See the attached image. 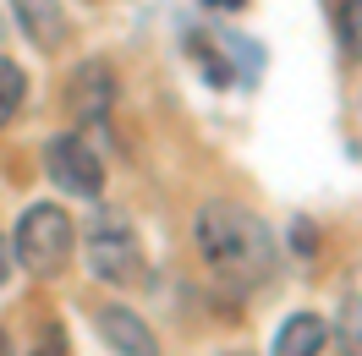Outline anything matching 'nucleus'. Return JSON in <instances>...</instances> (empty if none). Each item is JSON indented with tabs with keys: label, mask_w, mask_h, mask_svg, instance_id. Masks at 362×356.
<instances>
[{
	"label": "nucleus",
	"mask_w": 362,
	"mask_h": 356,
	"mask_svg": "<svg viewBox=\"0 0 362 356\" xmlns=\"http://www.w3.org/2000/svg\"><path fill=\"white\" fill-rule=\"evenodd\" d=\"M192 230H198L204 263L214 268L230 290L247 296V290H258V285L274 280V236L247 203H226V198L204 203Z\"/></svg>",
	"instance_id": "obj_1"
},
{
	"label": "nucleus",
	"mask_w": 362,
	"mask_h": 356,
	"mask_svg": "<svg viewBox=\"0 0 362 356\" xmlns=\"http://www.w3.org/2000/svg\"><path fill=\"white\" fill-rule=\"evenodd\" d=\"M93 324L105 334V345L115 356H159V340L154 329L137 318V307H121V302H105V307L93 312Z\"/></svg>",
	"instance_id": "obj_6"
},
{
	"label": "nucleus",
	"mask_w": 362,
	"mask_h": 356,
	"mask_svg": "<svg viewBox=\"0 0 362 356\" xmlns=\"http://www.w3.org/2000/svg\"><path fill=\"white\" fill-rule=\"evenodd\" d=\"M6 268H11V252H6V242H0V285H6Z\"/></svg>",
	"instance_id": "obj_15"
},
{
	"label": "nucleus",
	"mask_w": 362,
	"mask_h": 356,
	"mask_svg": "<svg viewBox=\"0 0 362 356\" xmlns=\"http://www.w3.org/2000/svg\"><path fill=\"white\" fill-rule=\"evenodd\" d=\"M23 99H28V77H23V66L0 55V126H11V121H17Z\"/></svg>",
	"instance_id": "obj_9"
},
{
	"label": "nucleus",
	"mask_w": 362,
	"mask_h": 356,
	"mask_svg": "<svg viewBox=\"0 0 362 356\" xmlns=\"http://www.w3.org/2000/svg\"><path fill=\"white\" fill-rule=\"evenodd\" d=\"M324 340H329L324 318H313V312H291V318L274 329L269 356H318V351H324Z\"/></svg>",
	"instance_id": "obj_8"
},
{
	"label": "nucleus",
	"mask_w": 362,
	"mask_h": 356,
	"mask_svg": "<svg viewBox=\"0 0 362 356\" xmlns=\"http://www.w3.org/2000/svg\"><path fill=\"white\" fill-rule=\"evenodd\" d=\"M88 274L105 285H132L143 274V247L121 208H99L88 220Z\"/></svg>",
	"instance_id": "obj_3"
},
{
	"label": "nucleus",
	"mask_w": 362,
	"mask_h": 356,
	"mask_svg": "<svg viewBox=\"0 0 362 356\" xmlns=\"http://www.w3.org/2000/svg\"><path fill=\"white\" fill-rule=\"evenodd\" d=\"M335 340H340V351H346V356H362V296H351V302L340 307Z\"/></svg>",
	"instance_id": "obj_10"
},
{
	"label": "nucleus",
	"mask_w": 362,
	"mask_h": 356,
	"mask_svg": "<svg viewBox=\"0 0 362 356\" xmlns=\"http://www.w3.org/2000/svg\"><path fill=\"white\" fill-rule=\"evenodd\" d=\"M318 247V236L308 230V220H296V252H313Z\"/></svg>",
	"instance_id": "obj_13"
},
{
	"label": "nucleus",
	"mask_w": 362,
	"mask_h": 356,
	"mask_svg": "<svg viewBox=\"0 0 362 356\" xmlns=\"http://www.w3.org/2000/svg\"><path fill=\"white\" fill-rule=\"evenodd\" d=\"M209 11H242V6H247V0H204Z\"/></svg>",
	"instance_id": "obj_14"
},
{
	"label": "nucleus",
	"mask_w": 362,
	"mask_h": 356,
	"mask_svg": "<svg viewBox=\"0 0 362 356\" xmlns=\"http://www.w3.org/2000/svg\"><path fill=\"white\" fill-rule=\"evenodd\" d=\"M45 170H49V181H55L61 192H71V198H99V192H105V165H99V154H93V143L83 132L49 137Z\"/></svg>",
	"instance_id": "obj_4"
},
{
	"label": "nucleus",
	"mask_w": 362,
	"mask_h": 356,
	"mask_svg": "<svg viewBox=\"0 0 362 356\" xmlns=\"http://www.w3.org/2000/svg\"><path fill=\"white\" fill-rule=\"evenodd\" d=\"M71 247H77L71 214L61 208V203H33L23 220H17L11 258H17V263L33 274V280H55V274L71 263Z\"/></svg>",
	"instance_id": "obj_2"
},
{
	"label": "nucleus",
	"mask_w": 362,
	"mask_h": 356,
	"mask_svg": "<svg viewBox=\"0 0 362 356\" xmlns=\"http://www.w3.org/2000/svg\"><path fill=\"white\" fill-rule=\"evenodd\" d=\"M0 356H11V340H6V329H0Z\"/></svg>",
	"instance_id": "obj_16"
},
{
	"label": "nucleus",
	"mask_w": 362,
	"mask_h": 356,
	"mask_svg": "<svg viewBox=\"0 0 362 356\" xmlns=\"http://www.w3.org/2000/svg\"><path fill=\"white\" fill-rule=\"evenodd\" d=\"M28 356H71V351H66V340H61V329H49V334H45V340H39V345H33Z\"/></svg>",
	"instance_id": "obj_12"
},
{
	"label": "nucleus",
	"mask_w": 362,
	"mask_h": 356,
	"mask_svg": "<svg viewBox=\"0 0 362 356\" xmlns=\"http://www.w3.org/2000/svg\"><path fill=\"white\" fill-rule=\"evenodd\" d=\"M11 11H17V23H23V33L33 39V44L45 49H61L71 39V17L61 0H11Z\"/></svg>",
	"instance_id": "obj_7"
},
{
	"label": "nucleus",
	"mask_w": 362,
	"mask_h": 356,
	"mask_svg": "<svg viewBox=\"0 0 362 356\" xmlns=\"http://www.w3.org/2000/svg\"><path fill=\"white\" fill-rule=\"evenodd\" d=\"M66 105H71V115H77L83 126H99V121L110 115V105H115V71L105 66V61H83V66L71 71V83H66Z\"/></svg>",
	"instance_id": "obj_5"
},
{
	"label": "nucleus",
	"mask_w": 362,
	"mask_h": 356,
	"mask_svg": "<svg viewBox=\"0 0 362 356\" xmlns=\"http://www.w3.org/2000/svg\"><path fill=\"white\" fill-rule=\"evenodd\" d=\"M340 33H346V49L362 55V0H346V6H340Z\"/></svg>",
	"instance_id": "obj_11"
}]
</instances>
